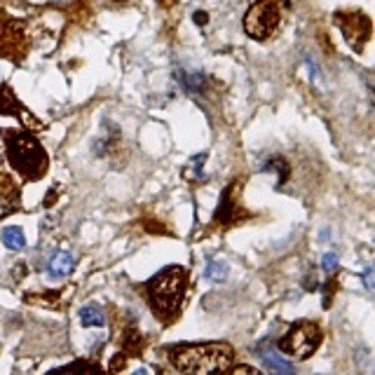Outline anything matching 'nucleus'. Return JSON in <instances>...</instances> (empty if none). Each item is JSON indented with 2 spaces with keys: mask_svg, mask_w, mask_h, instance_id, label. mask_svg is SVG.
Segmentation results:
<instances>
[{
  "mask_svg": "<svg viewBox=\"0 0 375 375\" xmlns=\"http://www.w3.org/2000/svg\"><path fill=\"white\" fill-rule=\"evenodd\" d=\"M336 286H338V281L336 279H328V284H326V289H324V307H331V300H333V291H336Z\"/></svg>",
  "mask_w": 375,
  "mask_h": 375,
  "instance_id": "21",
  "label": "nucleus"
},
{
  "mask_svg": "<svg viewBox=\"0 0 375 375\" xmlns=\"http://www.w3.org/2000/svg\"><path fill=\"white\" fill-rule=\"evenodd\" d=\"M206 19H209V17H206V12H195V24L197 26H204Z\"/></svg>",
  "mask_w": 375,
  "mask_h": 375,
  "instance_id": "25",
  "label": "nucleus"
},
{
  "mask_svg": "<svg viewBox=\"0 0 375 375\" xmlns=\"http://www.w3.org/2000/svg\"><path fill=\"white\" fill-rule=\"evenodd\" d=\"M204 274H206V279H211V281H223L227 274V263H223V260H213V263L206 265Z\"/></svg>",
  "mask_w": 375,
  "mask_h": 375,
  "instance_id": "18",
  "label": "nucleus"
},
{
  "mask_svg": "<svg viewBox=\"0 0 375 375\" xmlns=\"http://www.w3.org/2000/svg\"><path fill=\"white\" fill-rule=\"evenodd\" d=\"M305 64H307V66H310L312 76H314V78H319V69H317V66H314V62H312V57H307V59H305Z\"/></svg>",
  "mask_w": 375,
  "mask_h": 375,
  "instance_id": "27",
  "label": "nucleus"
},
{
  "mask_svg": "<svg viewBox=\"0 0 375 375\" xmlns=\"http://www.w3.org/2000/svg\"><path fill=\"white\" fill-rule=\"evenodd\" d=\"M227 371L230 373H258L256 368H251V366H230Z\"/></svg>",
  "mask_w": 375,
  "mask_h": 375,
  "instance_id": "24",
  "label": "nucleus"
},
{
  "mask_svg": "<svg viewBox=\"0 0 375 375\" xmlns=\"http://www.w3.org/2000/svg\"><path fill=\"white\" fill-rule=\"evenodd\" d=\"M5 153L12 169L19 171L24 181H40L47 174V153L38 139L22 129H5Z\"/></svg>",
  "mask_w": 375,
  "mask_h": 375,
  "instance_id": "3",
  "label": "nucleus"
},
{
  "mask_svg": "<svg viewBox=\"0 0 375 375\" xmlns=\"http://www.w3.org/2000/svg\"><path fill=\"white\" fill-rule=\"evenodd\" d=\"M169 361L183 373H225L234 361V350L227 343L176 345L169 350Z\"/></svg>",
  "mask_w": 375,
  "mask_h": 375,
  "instance_id": "1",
  "label": "nucleus"
},
{
  "mask_svg": "<svg viewBox=\"0 0 375 375\" xmlns=\"http://www.w3.org/2000/svg\"><path fill=\"white\" fill-rule=\"evenodd\" d=\"M321 326L317 321H298L289 328L284 338L279 343V350L291 354L296 359H307L317 352V347L321 345Z\"/></svg>",
  "mask_w": 375,
  "mask_h": 375,
  "instance_id": "5",
  "label": "nucleus"
},
{
  "mask_svg": "<svg viewBox=\"0 0 375 375\" xmlns=\"http://www.w3.org/2000/svg\"><path fill=\"white\" fill-rule=\"evenodd\" d=\"M185 286H188V272L178 265L167 267V270L155 274V277L146 284L148 305L164 324L174 321V317L178 314L181 303H183Z\"/></svg>",
  "mask_w": 375,
  "mask_h": 375,
  "instance_id": "2",
  "label": "nucleus"
},
{
  "mask_svg": "<svg viewBox=\"0 0 375 375\" xmlns=\"http://www.w3.org/2000/svg\"><path fill=\"white\" fill-rule=\"evenodd\" d=\"M336 24L340 26V31H343V36L352 50H364L368 38H371V19L364 12H336Z\"/></svg>",
  "mask_w": 375,
  "mask_h": 375,
  "instance_id": "6",
  "label": "nucleus"
},
{
  "mask_svg": "<svg viewBox=\"0 0 375 375\" xmlns=\"http://www.w3.org/2000/svg\"><path fill=\"white\" fill-rule=\"evenodd\" d=\"M0 115H15V118H22L26 125L40 127L38 120H33L29 115V111L19 104V99L15 97V92H12L8 85H0Z\"/></svg>",
  "mask_w": 375,
  "mask_h": 375,
  "instance_id": "9",
  "label": "nucleus"
},
{
  "mask_svg": "<svg viewBox=\"0 0 375 375\" xmlns=\"http://www.w3.org/2000/svg\"><path fill=\"white\" fill-rule=\"evenodd\" d=\"M0 237H3V244L8 246V249H12V251H22L26 246V237H24L22 227H15V225L3 227Z\"/></svg>",
  "mask_w": 375,
  "mask_h": 375,
  "instance_id": "13",
  "label": "nucleus"
},
{
  "mask_svg": "<svg viewBox=\"0 0 375 375\" xmlns=\"http://www.w3.org/2000/svg\"><path fill=\"white\" fill-rule=\"evenodd\" d=\"M104 127H106V132L92 143V148H94V153H97L99 157L108 155V153L113 150V141H115V139L120 136L115 125H113V129H111V125H108V122H104Z\"/></svg>",
  "mask_w": 375,
  "mask_h": 375,
  "instance_id": "12",
  "label": "nucleus"
},
{
  "mask_svg": "<svg viewBox=\"0 0 375 375\" xmlns=\"http://www.w3.org/2000/svg\"><path fill=\"white\" fill-rule=\"evenodd\" d=\"M321 270L328 272V274H333L338 270V256H336V253H326V256L321 258Z\"/></svg>",
  "mask_w": 375,
  "mask_h": 375,
  "instance_id": "20",
  "label": "nucleus"
},
{
  "mask_svg": "<svg viewBox=\"0 0 375 375\" xmlns=\"http://www.w3.org/2000/svg\"><path fill=\"white\" fill-rule=\"evenodd\" d=\"M122 347H125L127 354H132V357H139V354L143 352V338H141V333L136 331V328H129V331L125 333Z\"/></svg>",
  "mask_w": 375,
  "mask_h": 375,
  "instance_id": "15",
  "label": "nucleus"
},
{
  "mask_svg": "<svg viewBox=\"0 0 375 375\" xmlns=\"http://www.w3.org/2000/svg\"><path fill=\"white\" fill-rule=\"evenodd\" d=\"M206 160V155H197V157H192L190 160V164L185 167V178L188 181H197V178H202L204 174H202V162Z\"/></svg>",
  "mask_w": 375,
  "mask_h": 375,
  "instance_id": "19",
  "label": "nucleus"
},
{
  "mask_svg": "<svg viewBox=\"0 0 375 375\" xmlns=\"http://www.w3.org/2000/svg\"><path fill=\"white\" fill-rule=\"evenodd\" d=\"M115 3H127V0H115Z\"/></svg>",
  "mask_w": 375,
  "mask_h": 375,
  "instance_id": "29",
  "label": "nucleus"
},
{
  "mask_svg": "<svg viewBox=\"0 0 375 375\" xmlns=\"http://www.w3.org/2000/svg\"><path fill=\"white\" fill-rule=\"evenodd\" d=\"M125 364H127V357H125V354H118V359L111 361V371H113V373H115V371H122Z\"/></svg>",
  "mask_w": 375,
  "mask_h": 375,
  "instance_id": "23",
  "label": "nucleus"
},
{
  "mask_svg": "<svg viewBox=\"0 0 375 375\" xmlns=\"http://www.w3.org/2000/svg\"><path fill=\"white\" fill-rule=\"evenodd\" d=\"M263 171H277L279 174L277 188H281V183H286V178H289V162H286V160H281V157H272L270 162H265Z\"/></svg>",
  "mask_w": 375,
  "mask_h": 375,
  "instance_id": "17",
  "label": "nucleus"
},
{
  "mask_svg": "<svg viewBox=\"0 0 375 375\" xmlns=\"http://www.w3.org/2000/svg\"><path fill=\"white\" fill-rule=\"evenodd\" d=\"M80 321H83V326H104L106 314L99 305H85L80 310Z\"/></svg>",
  "mask_w": 375,
  "mask_h": 375,
  "instance_id": "14",
  "label": "nucleus"
},
{
  "mask_svg": "<svg viewBox=\"0 0 375 375\" xmlns=\"http://www.w3.org/2000/svg\"><path fill=\"white\" fill-rule=\"evenodd\" d=\"M57 197V185L55 188H50V192H47V197H45V206H50L52 204V199Z\"/></svg>",
  "mask_w": 375,
  "mask_h": 375,
  "instance_id": "26",
  "label": "nucleus"
},
{
  "mask_svg": "<svg viewBox=\"0 0 375 375\" xmlns=\"http://www.w3.org/2000/svg\"><path fill=\"white\" fill-rule=\"evenodd\" d=\"M66 368H69V371H76V368H78V371H101V368H99L97 364H85V361H78V364H69Z\"/></svg>",
  "mask_w": 375,
  "mask_h": 375,
  "instance_id": "22",
  "label": "nucleus"
},
{
  "mask_svg": "<svg viewBox=\"0 0 375 375\" xmlns=\"http://www.w3.org/2000/svg\"><path fill=\"white\" fill-rule=\"evenodd\" d=\"M239 181H232L230 185L225 188L223 197H220V204L216 209V216H213V220H216L218 225H232L237 223L239 218L246 216V211L239 209Z\"/></svg>",
  "mask_w": 375,
  "mask_h": 375,
  "instance_id": "8",
  "label": "nucleus"
},
{
  "mask_svg": "<svg viewBox=\"0 0 375 375\" xmlns=\"http://www.w3.org/2000/svg\"><path fill=\"white\" fill-rule=\"evenodd\" d=\"M176 80L183 85V90L190 94H202L206 85L204 73H192V71H176Z\"/></svg>",
  "mask_w": 375,
  "mask_h": 375,
  "instance_id": "11",
  "label": "nucleus"
},
{
  "mask_svg": "<svg viewBox=\"0 0 375 375\" xmlns=\"http://www.w3.org/2000/svg\"><path fill=\"white\" fill-rule=\"evenodd\" d=\"M364 279H366V289H373V272H371V270L366 272Z\"/></svg>",
  "mask_w": 375,
  "mask_h": 375,
  "instance_id": "28",
  "label": "nucleus"
},
{
  "mask_svg": "<svg viewBox=\"0 0 375 375\" xmlns=\"http://www.w3.org/2000/svg\"><path fill=\"white\" fill-rule=\"evenodd\" d=\"M26 50V36L17 19H3L0 22V57L22 59Z\"/></svg>",
  "mask_w": 375,
  "mask_h": 375,
  "instance_id": "7",
  "label": "nucleus"
},
{
  "mask_svg": "<svg viewBox=\"0 0 375 375\" xmlns=\"http://www.w3.org/2000/svg\"><path fill=\"white\" fill-rule=\"evenodd\" d=\"M73 267H76V258L66 251H59L50 258V263H47V272H50L52 279H59V277H69L73 272Z\"/></svg>",
  "mask_w": 375,
  "mask_h": 375,
  "instance_id": "10",
  "label": "nucleus"
},
{
  "mask_svg": "<svg viewBox=\"0 0 375 375\" xmlns=\"http://www.w3.org/2000/svg\"><path fill=\"white\" fill-rule=\"evenodd\" d=\"M263 366L265 368H270L272 373H293V366L289 364V361H284L279 357V354H274V352H263Z\"/></svg>",
  "mask_w": 375,
  "mask_h": 375,
  "instance_id": "16",
  "label": "nucleus"
},
{
  "mask_svg": "<svg viewBox=\"0 0 375 375\" xmlns=\"http://www.w3.org/2000/svg\"><path fill=\"white\" fill-rule=\"evenodd\" d=\"M289 0H256L244 17V31L253 40H267L279 31Z\"/></svg>",
  "mask_w": 375,
  "mask_h": 375,
  "instance_id": "4",
  "label": "nucleus"
}]
</instances>
